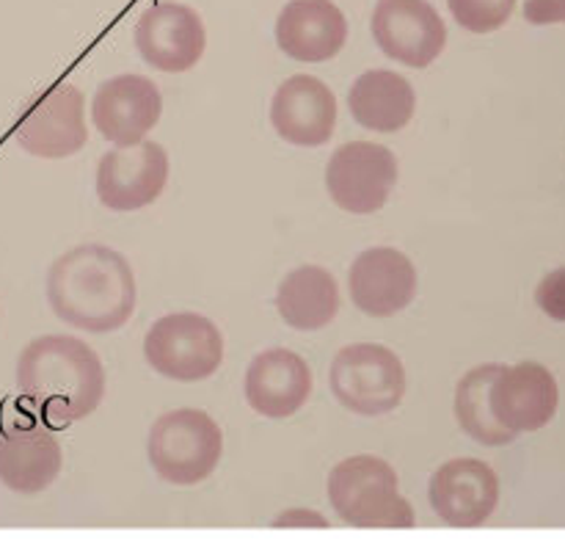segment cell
<instances>
[{
  "instance_id": "cell-1",
  "label": "cell",
  "mask_w": 565,
  "mask_h": 541,
  "mask_svg": "<svg viewBox=\"0 0 565 541\" xmlns=\"http://www.w3.org/2000/svg\"><path fill=\"white\" fill-rule=\"evenodd\" d=\"M47 301L64 323L105 335L121 329L136 312V276L119 252L83 243L50 265Z\"/></svg>"
},
{
  "instance_id": "cell-2",
  "label": "cell",
  "mask_w": 565,
  "mask_h": 541,
  "mask_svg": "<svg viewBox=\"0 0 565 541\" xmlns=\"http://www.w3.org/2000/svg\"><path fill=\"white\" fill-rule=\"evenodd\" d=\"M17 386L53 425L88 417L105 395V370L97 353L72 335H44L17 359Z\"/></svg>"
},
{
  "instance_id": "cell-3",
  "label": "cell",
  "mask_w": 565,
  "mask_h": 541,
  "mask_svg": "<svg viewBox=\"0 0 565 541\" xmlns=\"http://www.w3.org/2000/svg\"><path fill=\"white\" fill-rule=\"evenodd\" d=\"M331 508L356 528H412L414 511L397 491L392 464L375 456H351L329 475Z\"/></svg>"
},
{
  "instance_id": "cell-4",
  "label": "cell",
  "mask_w": 565,
  "mask_h": 541,
  "mask_svg": "<svg viewBox=\"0 0 565 541\" xmlns=\"http://www.w3.org/2000/svg\"><path fill=\"white\" fill-rule=\"evenodd\" d=\"M147 453L160 478L177 486H193L218 467L224 434L210 414L199 409H174L152 423Z\"/></svg>"
},
{
  "instance_id": "cell-5",
  "label": "cell",
  "mask_w": 565,
  "mask_h": 541,
  "mask_svg": "<svg viewBox=\"0 0 565 541\" xmlns=\"http://www.w3.org/2000/svg\"><path fill=\"white\" fill-rule=\"evenodd\" d=\"M329 381L337 401L364 417L395 412L406 395V370L401 357L379 342L342 348L331 362Z\"/></svg>"
},
{
  "instance_id": "cell-6",
  "label": "cell",
  "mask_w": 565,
  "mask_h": 541,
  "mask_svg": "<svg viewBox=\"0 0 565 541\" xmlns=\"http://www.w3.org/2000/svg\"><path fill=\"white\" fill-rule=\"evenodd\" d=\"M143 357L166 379L202 381L218 370L224 337L204 315L174 312L154 320L143 337Z\"/></svg>"
},
{
  "instance_id": "cell-7",
  "label": "cell",
  "mask_w": 565,
  "mask_h": 541,
  "mask_svg": "<svg viewBox=\"0 0 565 541\" xmlns=\"http://www.w3.org/2000/svg\"><path fill=\"white\" fill-rule=\"evenodd\" d=\"M14 141L33 158L61 160L81 152L88 141L83 92L61 81L39 92L14 121Z\"/></svg>"
},
{
  "instance_id": "cell-8",
  "label": "cell",
  "mask_w": 565,
  "mask_h": 541,
  "mask_svg": "<svg viewBox=\"0 0 565 541\" xmlns=\"http://www.w3.org/2000/svg\"><path fill=\"white\" fill-rule=\"evenodd\" d=\"M397 182V160L381 144H342L326 169V188L337 208L353 215H370L381 210Z\"/></svg>"
},
{
  "instance_id": "cell-9",
  "label": "cell",
  "mask_w": 565,
  "mask_h": 541,
  "mask_svg": "<svg viewBox=\"0 0 565 541\" xmlns=\"http://www.w3.org/2000/svg\"><path fill=\"white\" fill-rule=\"evenodd\" d=\"M169 180V155L160 144L138 141L116 147L99 158L97 197L114 213H130L152 204Z\"/></svg>"
},
{
  "instance_id": "cell-10",
  "label": "cell",
  "mask_w": 565,
  "mask_h": 541,
  "mask_svg": "<svg viewBox=\"0 0 565 541\" xmlns=\"http://www.w3.org/2000/svg\"><path fill=\"white\" fill-rule=\"evenodd\" d=\"M373 36L381 53L423 70L434 64L447 44V25L428 0H379Z\"/></svg>"
},
{
  "instance_id": "cell-11",
  "label": "cell",
  "mask_w": 565,
  "mask_h": 541,
  "mask_svg": "<svg viewBox=\"0 0 565 541\" xmlns=\"http://www.w3.org/2000/svg\"><path fill=\"white\" fill-rule=\"evenodd\" d=\"M204 22L191 6L158 3L136 22L138 53L160 72H188L204 55Z\"/></svg>"
},
{
  "instance_id": "cell-12",
  "label": "cell",
  "mask_w": 565,
  "mask_h": 541,
  "mask_svg": "<svg viewBox=\"0 0 565 541\" xmlns=\"http://www.w3.org/2000/svg\"><path fill=\"white\" fill-rule=\"evenodd\" d=\"M163 97L160 88L143 75H116L97 88L92 99V121L99 136L116 147L143 141L160 121Z\"/></svg>"
},
{
  "instance_id": "cell-13",
  "label": "cell",
  "mask_w": 565,
  "mask_h": 541,
  "mask_svg": "<svg viewBox=\"0 0 565 541\" xmlns=\"http://www.w3.org/2000/svg\"><path fill=\"white\" fill-rule=\"evenodd\" d=\"M430 508L452 528H478L500 502L497 473L480 458L441 464L430 478Z\"/></svg>"
},
{
  "instance_id": "cell-14",
  "label": "cell",
  "mask_w": 565,
  "mask_h": 541,
  "mask_svg": "<svg viewBox=\"0 0 565 541\" xmlns=\"http://www.w3.org/2000/svg\"><path fill=\"white\" fill-rule=\"evenodd\" d=\"M270 125L296 147H323L334 136L337 99L323 81L292 75L270 99Z\"/></svg>"
},
{
  "instance_id": "cell-15",
  "label": "cell",
  "mask_w": 565,
  "mask_h": 541,
  "mask_svg": "<svg viewBox=\"0 0 565 541\" xmlns=\"http://www.w3.org/2000/svg\"><path fill=\"white\" fill-rule=\"evenodd\" d=\"M351 298L370 318H390L417 296V268L403 252L375 246L359 254L348 276Z\"/></svg>"
},
{
  "instance_id": "cell-16",
  "label": "cell",
  "mask_w": 565,
  "mask_h": 541,
  "mask_svg": "<svg viewBox=\"0 0 565 541\" xmlns=\"http://www.w3.org/2000/svg\"><path fill=\"white\" fill-rule=\"evenodd\" d=\"M561 403L557 381L544 364L522 362L513 368H502L491 390V406L497 420L513 434L541 431L552 423Z\"/></svg>"
},
{
  "instance_id": "cell-17",
  "label": "cell",
  "mask_w": 565,
  "mask_h": 541,
  "mask_svg": "<svg viewBox=\"0 0 565 541\" xmlns=\"http://www.w3.org/2000/svg\"><path fill=\"white\" fill-rule=\"evenodd\" d=\"M312 395V370L307 359L287 348L257 353L246 373V401L257 414L285 420Z\"/></svg>"
},
{
  "instance_id": "cell-18",
  "label": "cell",
  "mask_w": 565,
  "mask_h": 541,
  "mask_svg": "<svg viewBox=\"0 0 565 541\" xmlns=\"http://www.w3.org/2000/svg\"><path fill=\"white\" fill-rule=\"evenodd\" d=\"M345 14L331 0H290L276 20V44L307 64L329 61L345 47Z\"/></svg>"
},
{
  "instance_id": "cell-19",
  "label": "cell",
  "mask_w": 565,
  "mask_h": 541,
  "mask_svg": "<svg viewBox=\"0 0 565 541\" xmlns=\"http://www.w3.org/2000/svg\"><path fill=\"white\" fill-rule=\"evenodd\" d=\"M58 439L39 425H17L0 436V484L17 495H39L61 473Z\"/></svg>"
},
{
  "instance_id": "cell-20",
  "label": "cell",
  "mask_w": 565,
  "mask_h": 541,
  "mask_svg": "<svg viewBox=\"0 0 565 541\" xmlns=\"http://www.w3.org/2000/svg\"><path fill=\"white\" fill-rule=\"evenodd\" d=\"M348 108L353 119L375 132H395L412 121L417 94L412 83L390 70H370L348 92Z\"/></svg>"
},
{
  "instance_id": "cell-21",
  "label": "cell",
  "mask_w": 565,
  "mask_h": 541,
  "mask_svg": "<svg viewBox=\"0 0 565 541\" xmlns=\"http://www.w3.org/2000/svg\"><path fill=\"white\" fill-rule=\"evenodd\" d=\"M276 309L292 329H323L340 312V287H337L334 276L320 265H301L287 274L279 285Z\"/></svg>"
},
{
  "instance_id": "cell-22",
  "label": "cell",
  "mask_w": 565,
  "mask_h": 541,
  "mask_svg": "<svg viewBox=\"0 0 565 541\" xmlns=\"http://www.w3.org/2000/svg\"><path fill=\"white\" fill-rule=\"evenodd\" d=\"M505 364H480V368L469 370L456 390V417L458 425L472 436L475 442L489 447L508 445L516 439L511 428L497 420L494 406H491V390H494L497 375L502 373Z\"/></svg>"
},
{
  "instance_id": "cell-23",
  "label": "cell",
  "mask_w": 565,
  "mask_h": 541,
  "mask_svg": "<svg viewBox=\"0 0 565 541\" xmlns=\"http://www.w3.org/2000/svg\"><path fill=\"white\" fill-rule=\"evenodd\" d=\"M452 17L472 33H491L511 20L516 0H447Z\"/></svg>"
},
{
  "instance_id": "cell-24",
  "label": "cell",
  "mask_w": 565,
  "mask_h": 541,
  "mask_svg": "<svg viewBox=\"0 0 565 541\" xmlns=\"http://www.w3.org/2000/svg\"><path fill=\"white\" fill-rule=\"evenodd\" d=\"M535 304H539L541 312L550 315L552 320L565 323V265L541 279L539 290H535Z\"/></svg>"
},
{
  "instance_id": "cell-25",
  "label": "cell",
  "mask_w": 565,
  "mask_h": 541,
  "mask_svg": "<svg viewBox=\"0 0 565 541\" xmlns=\"http://www.w3.org/2000/svg\"><path fill=\"white\" fill-rule=\"evenodd\" d=\"M524 20L530 25H565V0H527L524 3Z\"/></svg>"
}]
</instances>
